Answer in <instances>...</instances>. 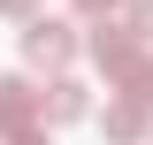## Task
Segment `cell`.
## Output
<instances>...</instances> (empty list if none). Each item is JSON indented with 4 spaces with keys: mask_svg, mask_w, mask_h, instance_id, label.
<instances>
[{
    "mask_svg": "<svg viewBox=\"0 0 153 145\" xmlns=\"http://www.w3.org/2000/svg\"><path fill=\"white\" fill-rule=\"evenodd\" d=\"M84 107H92V99H84L76 76H54V84L38 92V115H46V122H84Z\"/></svg>",
    "mask_w": 153,
    "mask_h": 145,
    "instance_id": "obj_4",
    "label": "cell"
},
{
    "mask_svg": "<svg viewBox=\"0 0 153 145\" xmlns=\"http://www.w3.org/2000/svg\"><path fill=\"white\" fill-rule=\"evenodd\" d=\"M0 16H16L23 31H31V23H38V0H0Z\"/></svg>",
    "mask_w": 153,
    "mask_h": 145,
    "instance_id": "obj_8",
    "label": "cell"
},
{
    "mask_svg": "<svg viewBox=\"0 0 153 145\" xmlns=\"http://www.w3.org/2000/svg\"><path fill=\"white\" fill-rule=\"evenodd\" d=\"M100 130H107V145H138L153 130V107H130V99H115L107 115H100Z\"/></svg>",
    "mask_w": 153,
    "mask_h": 145,
    "instance_id": "obj_5",
    "label": "cell"
},
{
    "mask_svg": "<svg viewBox=\"0 0 153 145\" xmlns=\"http://www.w3.org/2000/svg\"><path fill=\"white\" fill-rule=\"evenodd\" d=\"M38 84L31 76H0V138H16V130H38Z\"/></svg>",
    "mask_w": 153,
    "mask_h": 145,
    "instance_id": "obj_3",
    "label": "cell"
},
{
    "mask_svg": "<svg viewBox=\"0 0 153 145\" xmlns=\"http://www.w3.org/2000/svg\"><path fill=\"white\" fill-rule=\"evenodd\" d=\"M23 61H31V69H69L76 61V23H61V16H38L31 31H23Z\"/></svg>",
    "mask_w": 153,
    "mask_h": 145,
    "instance_id": "obj_2",
    "label": "cell"
},
{
    "mask_svg": "<svg viewBox=\"0 0 153 145\" xmlns=\"http://www.w3.org/2000/svg\"><path fill=\"white\" fill-rule=\"evenodd\" d=\"M69 8H76L84 23H100V16H115V8H130V0H69Z\"/></svg>",
    "mask_w": 153,
    "mask_h": 145,
    "instance_id": "obj_7",
    "label": "cell"
},
{
    "mask_svg": "<svg viewBox=\"0 0 153 145\" xmlns=\"http://www.w3.org/2000/svg\"><path fill=\"white\" fill-rule=\"evenodd\" d=\"M8 145H46V122H38V130H16Z\"/></svg>",
    "mask_w": 153,
    "mask_h": 145,
    "instance_id": "obj_9",
    "label": "cell"
},
{
    "mask_svg": "<svg viewBox=\"0 0 153 145\" xmlns=\"http://www.w3.org/2000/svg\"><path fill=\"white\" fill-rule=\"evenodd\" d=\"M123 31H130L138 46H153V0H130V8H123Z\"/></svg>",
    "mask_w": 153,
    "mask_h": 145,
    "instance_id": "obj_6",
    "label": "cell"
},
{
    "mask_svg": "<svg viewBox=\"0 0 153 145\" xmlns=\"http://www.w3.org/2000/svg\"><path fill=\"white\" fill-rule=\"evenodd\" d=\"M84 46H92V61L107 69L115 99H130V107H153V54L138 46L130 31H123V23H100V31L84 38Z\"/></svg>",
    "mask_w": 153,
    "mask_h": 145,
    "instance_id": "obj_1",
    "label": "cell"
}]
</instances>
